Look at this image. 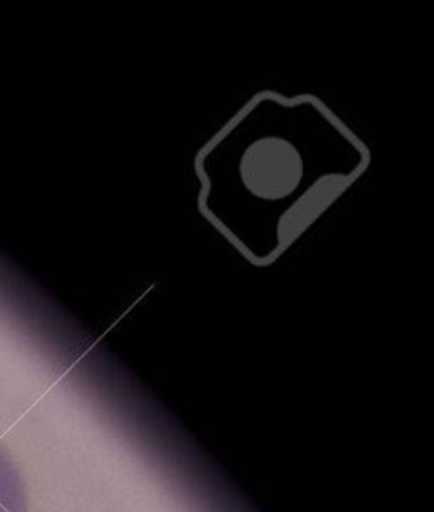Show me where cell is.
<instances>
[{
    "instance_id": "1",
    "label": "cell",
    "mask_w": 434,
    "mask_h": 512,
    "mask_svg": "<svg viewBox=\"0 0 434 512\" xmlns=\"http://www.w3.org/2000/svg\"><path fill=\"white\" fill-rule=\"evenodd\" d=\"M369 166L312 96L259 94L197 157L200 208L255 265H269Z\"/></svg>"
},
{
    "instance_id": "2",
    "label": "cell",
    "mask_w": 434,
    "mask_h": 512,
    "mask_svg": "<svg viewBox=\"0 0 434 512\" xmlns=\"http://www.w3.org/2000/svg\"><path fill=\"white\" fill-rule=\"evenodd\" d=\"M0 512H28L22 474L3 445H0Z\"/></svg>"
}]
</instances>
